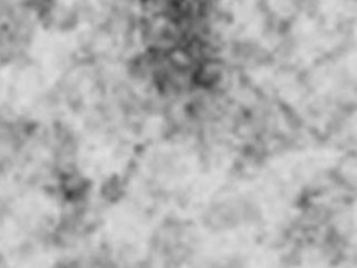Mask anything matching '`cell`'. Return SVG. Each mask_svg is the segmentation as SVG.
Here are the masks:
<instances>
[{
    "instance_id": "6da1fadb",
    "label": "cell",
    "mask_w": 357,
    "mask_h": 268,
    "mask_svg": "<svg viewBox=\"0 0 357 268\" xmlns=\"http://www.w3.org/2000/svg\"><path fill=\"white\" fill-rule=\"evenodd\" d=\"M50 268H84V267L78 261H75V260L64 258V260L56 261Z\"/></svg>"
}]
</instances>
